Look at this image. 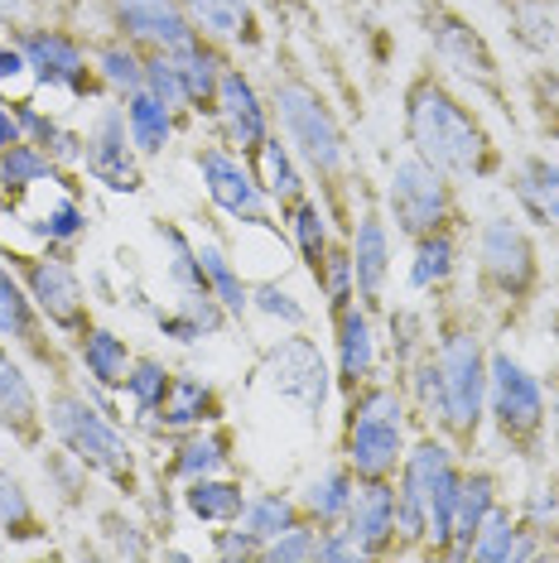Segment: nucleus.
<instances>
[{
	"label": "nucleus",
	"mask_w": 559,
	"mask_h": 563,
	"mask_svg": "<svg viewBox=\"0 0 559 563\" xmlns=\"http://www.w3.org/2000/svg\"><path fill=\"white\" fill-rule=\"evenodd\" d=\"M265 101H271L275 131L289 140V150L299 155L324 212L333 217V232L348 236L352 222H358V198L366 194V174L358 164V145H352L342 111L333 107L328 87L314 78L309 63L299 58V48L289 40L280 44V54L271 63Z\"/></svg>",
	"instance_id": "1"
},
{
	"label": "nucleus",
	"mask_w": 559,
	"mask_h": 563,
	"mask_svg": "<svg viewBox=\"0 0 559 563\" xmlns=\"http://www.w3.org/2000/svg\"><path fill=\"white\" fill-rule=\"evenodd\" d=\"M401 140L453 184H492L506 174V150L492 121L435 58H419L401 82Z\"/></svg>",
	"instance_id": "2"
},
{
	"label": "nucleus",
	"mask_w": 559,
	"mask_h": 563,
	"mask_svg": "<svg viewBox=\"0 0 559 563\" xmlns=\"http://www.w3.org/2000/svg\"><path fill=\"white\" fill-rule=\"evenodd\" d=\"M429 362H435V419L429 429L443 433L473 463L487 433V371H492V332L463 299V289H439L429 299Z\"/></svg>",
	"instance_id": "3"
},
{
	"label": "nucleus",
	"mask_w": 559,
	"mask_h": 563,
	"mask_svg": "<svg viewBox=\"0 0 559 563\" xmlns=\"http://www.w3.org/2000/svg\"><path fill=\"white\" fill-rule=\"evenodd\" d=\"M473 241V309L497 342L516 338L545 299V251L520 217H487Z\"/></svg>",
	"instance_id": "4"
},
{
	"label": "nucleus",
	"mask_w": 559,
	"mask_h": 563,
	"mask_svg": "<svg viewBox=\"0 0 559 563\" xmlns=\"http://www.w3.org/2000/svg\"><path fill=\"white\" fill-rule=\"evenodd\" d=\"M44 409H48V439L63 443L78 463L92 467V477L117 501H131V506L145 501V492H150L145 457H140L131 433L121 429L111 395H97L83 380H58V386H48Z\"/></svg>",
	"instance_id": "5"
},
{
	"label": "nucleus",
	"mask_w": 559,
	"mask_h": 563,
	"mask_svg": "<svg viewBox=\"0 0 559 563\" xmlns=\"http://www.w3.org/2000/svg\"><path fill=\"white\" fill-rule=\"evenodd\" d=\"M468 457L443 433L419 429L405 463L396 472V520H401V549L405 559H443L449 563V534H453V501H459Z\"/></svg>",
	"instance_id": "6"
},
{
	"label": "nucleus",
	"mask_w": 559,
	"mask_h": 563,
	"mask_svg": "<svg viewBox=\"0 0 559 563\" xmlns=\"http://www.w3.org/2000/svg\"><path fill=\"white\" fill-rule=\"evenodd\" d=\"M410 15H415L419 40H425V54L435 58L468 97L492 107L512 131H520V101L512 87V68L502 63L497 44L487 40V30H482L463 5H453V0H410Z\"/></svg>",
	"instance_id": "7"
},
{
	"label": "nucleus",
	"mask_w": 559,
	"mask_h": 563,
	"mask_svg": "<svg viewBox=\"0 0 559 563\" xmlns=\"http://www.w3.org/2000/svg\"><path fill=\"white\" fill-rule=\"evenodd\" d=\"M410 439H415L410 409H405V395L391 376H376L362 390L342 395L333 457H342V463L358 472V482L396 477Z\"/></svg>",
	"instance_id": "8"
},
{
	"label": "nucleus",
	"mask_w": 559,
	"mask_h": 563,
	"mask_svg": "<svg viewBox=\"0 0 559 563\" xmlns=\"http://www.w3.org/2000/svg\"><path fill=\"white\" fill-rule=\"evenodd\" d=\"M487 433L497 439L502 453L526 472L550 463V405H545V380L497 338H492V371H487Z\"/></svg>",
	"instance_id": "9"
},
{
	"label": "nucleus",
	"mask_w": 559,
	"mask_h": 563,
	"mask_svg": "<svg viewBox=\"0 0 559 563\" xmlns=\"http://www.w3.org/2000/svg\"><path fill=\"white\" fill-rule=\"evenodd\" d=\"M381 208L386 222L405 246L435 232H473V212L463 202V184H453L443 169L425 164L419 155H405L391 164L386 188H381Z\"/></svg>",
	"instance_id": "10"
},
{
	"label": "nucleus",
	"mask_w": 559,
	"mask_h": 563,
	"mask_svg": "<svg viewBox=\"0 0 559 563\" xmlns=\"http://www.w3.org/2000/svg\"><path fill=\"white\" fill-rule=\"evenodd\" d=\"M251 376H256V386L275 405L295 409L304 424L319 429L328 395H333V362H328V352L304 328H289L275 342H265Z\"/></svg>",
	"instance_id": "11"
},
{
	"label": "nucleus",
	"mask_w": 559,
	"mask_h": 563,
	"mask_svg": "<svg viewBox=\"0 0 559 563\" xmlns=\"http://www.w3.org/2000/svg\"><path fill=\"white\" fill-rule=\"evenodd\" d=\"M20 44L24 63H30V78L48 87V92H63L73 101H107V87H101L97 58H92V34L83 30L78 20H34L10 30Z\"/></svg>",
	"instance_id": "12"
},
{
	"label": "nucleus",
	"mask_w": 559,
	"mask_h": 563,
	"mask_svg": "<svg viewBox=\"0 0 559 563\" xmlns=\"http://www.w3.org/2000/svg\"><path fill=\"white\" fill-rule=\"evenodd\" d=\"M0 255L10 261V271L24 279V289L34 294V303L44 309V318L54 323V332L68 347H78L87 332L97 328V309H92V289L78 271L73 255H54V251H20V246H0Z\"/></svg>",
	"instance_id": "13"
},
{
	"label": "nucleus",
	"mask_w": 559,
	"mask_h": 563,
	"mask_svg": "<svg viewBox=\"0 0 559 563\" xmlns=\"http://www.w3.org/2000/svg\"><path fill=\"white\" fill-rule=\"evenodd\" d=\"M0 342H10L34 376H44L48 386L58 380H78V356L54 332L44 309L34 303V294L24 289V279L10 271V261L0 255Z\"/></svg>",
	"instance_id": "14"
},
{
	"label": "nucleus",
	"mask_w": 559,
	"mask_h": 563,
	"mask_svg": "<svg viewBox=\"0 0 559 563\" xmlns=\"http://www.w3.org/2000/svg\"><path fill=\"white\" fill-rule=\"evenodd\" d=\"M194 169H198L202 198L212 202V212H222L227 222H237V227H256V232H275L280 241H285L271 194L261 188L256 169H251V164L241 159L237 150H227L218 135H208L202 145H194Z\"/></svg>",
	"instance_id": "15"
},
{
	"label": "nucleus",
	"mask_w": 559,
	"mask_h": 563,
	"mask_svg": "<svg viewBox=\"0 0 559 563\" xmlns=\"http://www.w3.org/2000/svg\"><path fill=\"white\" fill-rule=\"evenodd\" d=\"M83 178L101 184L107 194H121V198H135L145 194L150 174H145V155L131 145V131H125V117H121V101H97V117L92 125L83 131Z\"/></svg>",
	"instance_id": "16"
},
{
	"label": "nucleus",
	"mask_w": 559,
	"mask_h": 563,
	"mask_svg": "<svg viewBox=\"0 0 559 563\" xmlns=\"http://www.w3.org/2000/svg\"><path fill=\"white\" fill-rule=\"evenodd\" d=\"M208 125H212V135H218L227 150H237L246 164H256L265 140L275 135V117H271V101H265V87L241 68V58L227 63L222 87H218V111H212Z\"/></svg>",
	"instance_id": "17"
},
{
	"label": "nucleus",
	"mask_w": 559,
	"mask_h": 563,
	"mask_svg": "<svg viewBox=\"0 0 559 563\" xmlns=\"http://www.w3.org/2000/svg\"><path fill=\"white\" fill-rule=\"evenodd\" d=\"M348 251H352V275H358V303H366L381 318L391 303V275H396V236H391L386 208L372 194V184L358 198V222L348 232Z\"/></svg>",
	"instance_id": "18"
},
{
	"label": "nucleus",
	"mask_w": 559,
	"mask_h": 563,
	"mask_svg": "<svg viewBox=\"0 0 559 563\" xmlns=\"http://www.w3.org/2000/svg\"><path fill=\"white\" fill-rule=\"evenodd\" d=\"M328 328H333V395L362 390L366 380L386 376V362H381V318L366 309V303H342V309L328 313Z\"/></svg>",
	"instance_id": "19"
},
{
	"label": "nucleus",
	"mask_w": 559,
	"mask_h": 563,
	"mask_svg": "<svg viewBox=\"0 0 559 563\" xmlns=\"http://www.w3.org/2000/svg\"><path fill=\"white\" fill-rule=\"evenodd\" d=\"M97 5L107 30L135 44L140 54H179V48L202 40L174 0H97Z\"/></svg>",
	"instance_id": "20"
},
{
	"label": "nucleus",
	"mask_w": 559,
	"mask_h": 563,
	"mask_svg": "<svg viewBox=\"0 0 559 563\" xmlns=\"http://www.w3.org/2000/svg\"><path fill=\"white\" fill-rule=\"evenodd\" d=\"M212 472H237V429L227 419L174 433V439H160V463L150 472V482L179 492L184 482L212 477Z\"/></svg>",
	"instance_id": "21"
},
{
	"label": "nucleus",
	"mask_w": 559,
	"mask_h": 563,
	"mask_svg": "<svg viewBox=\"0 0 559 563\" xmlns=\"http://www.w3.org/2000/svg\"><path fill=\"white\" fill-rule=\"evenodd\" d=\"M0 439H10V448H20L30 457L48 443L44 395L34 386L30 362L10 342H0Z\"/></svg>",
	"instance_id": "22"
},
{
	"label": "nucleus",
	"mask_w": 559,
	"mask_h": 563,
	"mask_svg": "<svg viewBox=\"0 0 559 563\" xmlns=\"http://www.w3.org/2000/svg\"><path fill=\"white\" fill-rule=\"evenodd\" d=\"M48 198L40 212L24 208V232L34 236V246L40 251H54V255H73L78 261V251L87 246V236H92V208H87V194H83V174H68L63 184H48L40 188Z\"/></svg>",
	"instance_id": "23"
},
{
	"label": "nucleus",
	"mask_w": 559,
	"mask_h": 563,
	"mask_svg": "<svg viewBox=\"0 0 559 563\" xmlns=\"http://www.w3.org/2000/svg\"><path fill=\"white\" fill-rule=\"evenodd\" d=\"M506 188L520 212V222L540 236H559V155L555 150H526L506 159Z\"/></svg>",
	"instance_id": "24"
},
{
	"label": "nucleus",
	"mask_w": 559,
	"mask_h": 563,
	"mask_svg": "<svg viewBox=\"0 0 559 563\" xmlns=\"http://www.w3.org/2000/svg\"><path fill=\"white\" fill-rule=\"evenodd\" d=\"M188 15L198 34H208L212 44L232 48V54H261L271 44V24L256 0H174Z\"/></svg>",
	"instance_id": "25"
},
{
	"label": "nucleus",
	"mask_w": 559,
	"mask_h": 563,
	"mask_svg": "<svg viewBox=\"0 0 559 563\" xmlns=\"http://www.w3.org/2000/svg\"><path fill=\"white\" fill-rule=\"evenodd\" d=\"M352 540L362 544V559H405L401 549V520H396V477L386 482H358L348 506Z\"/></svg>",
	"instance_id": "26"
},
{
	"label": "nucleus",
	"mask_w": 559,
	"mask_h": 563,
	"mask_svg": "<svg viewBox=\"0 0 559 563\" xmlns=\"http://www.w3.org/2000/svg\"><path fill=\"white\" fill-rule=\"evenodd\" d=\"M227 419V395L212 386L208 376H198V371H179L174 376L169 395H164L160 415L150 419L145 439H174V433H188V429H202V424H218Z\"/></svg>",
	"instance_id": "27"
},
{
	"label": "nucleus",
	"mask_w": 559,
	"mask_h": 563,
	"mask_svg": "<svg viewBox=\"0 0 559 563\" xmlns=\"http://www.w3.org/2000/svg\"><path fill=\"white\" fill-rule=\"evenodd\" d=\"M506 501V486L502 472L487 463H468L463 467V486H459V501H453V534H449V563H468V544L482 530V520L492 516Z\"/></svg>",
	"instance_id": "28"
},
{
	"label": "nucleus",
	"mask_w": 559,
	"mask_h": 563,
	"mask_svg": "<svg viewBox=\"0 0 559 563\" xmlns=\"http://www.w3.org/2000/svg\"><path fill=\"white\" fill-rule=\"evenodd\" d=\"M280 232H285V246L295 251V261L304 265V275L319 285L328 251H333V241H338L333 217L324 212L319 194H304V198L289 202V208H280Z\"/></svg>",
	"instance_id": "29"
},
{
	"label": "nucleus",
	"mask_w": 559,
	"mask_h": 563,
	"mask_svg": "<svg viewBox=\"0 0 559 563\" xmlns=\"http://www.w3.org/2000/svg\"><path fill=\"white\" fill-rule=\"evenodd\" d=\"M473 232H435L410 241V265H405V285H410L419 299H435L439 289L459 285L463 271V246Z\"/></svg>",
	"instance_id": "30"
},
{
	"label": "nucleus",
	"mask_w": 559,
	"mask_h": 563,
	"mask_svg": "<svg viewBox=\"0 0 559 563\" xmlns=\"http://www.w3.org/2000/svg\"><path fill=\"white\" fill-rule=\"evenodd\" d=\"M512 40L526 58L555 63L559 54V0H492Z\"/></svg>",
	"instance_id": "31"
},
{
	"label": "nucleus",
	"mask_w": 559,
	"mask_h": 563,
	"mask_svg": "<svg viewBox=\"0 0 559 563\" xmlns=\"http://www.w3.org/2000/svg\"><path fill=\"white\" fill-rule=\"evenodd\" d=\"M174 63H179V78H184V92H188V117L194 121H212V111H218V87H222V73L227 63H232L237 54L222 44H212L208 34L202 40H194L188 48H179V54H169Z\"/></svg>",
	"instance_id": "32"
},
{
	"label": "nucleus",
	"mask_w": 559,
	"mask_h": 563,
	"mask_svg": "<svg viewBox=\"0 0 559 563\" xmlns=\"http://www.w3.org/2000/svg\"><path fill=\"white\" fill-rule=\"evenodd\" d=\"M97 554L101 559H160V534L145 510L131 501L97 506Z\"/></svg>",
	"instance_id": "33"
},
{
	"label": "nucleus",
	"mask_w": 559,
	"mask_h": 563,
	"mask_svg": "<svg viewBox=\"0 0 559 563\" xmlns=\"http://www.w3.org/2000/svg\"><path fill=\"white\" fill-rule=\"evenodd\" d=\"M73 356H78V380L83 386H92L97 395H111V400H117L125 371H131V362H135L131 342H125L117 328H107V323H97L92 332H87L78 347H73Z\"/></svg>",
	"instance_id": "34"
},
{
	"label": "nucleus",
	"mask_w": 559,
	"mask_h": 563,
	"mask_svg": "<svg viewBox=\"0 0 559 563\" xmlns=\"http://www.w3.org/2000/svg\"><path fill=\"white\" fill-rule=\"evenodd\" d=\"M246 477H237V472H212V477H194L179 486V510L188 520L208 525V530H218V525H232L241 520V506H246Z\"/></svg>",
	"instance_id": "35"
},
{
	"label": "nucleus",
	"mask_w": 559,
	"mask_h": 563,
	"mask_svg": "<svg viewBox=\"0 0 559 563\" xmlns=\"http://www.w3.org/2000/svg\"><path fill=\"white\" fill-rule=\"evenodd\" d=\"M40 472H44V486H48V501H54L63 516H83V510H92L97 506V477H92V467L78 463V457L68 453L63 443L48 439L40 453Z\"/></svg>",
	"instance_id": "36"
},
{
	"label": "nucleus",
	"mask_w": 559,
	"mask_h": 563,
	"mask_svg": "<svg viewBox=\"0 0 559 563\" xmlns=\"http://www.w3.org/2000/svg\"><path fill=\"white\" fill-rule=\"evenodd\" d=\"M352 492H358V472L342 463V457H328V463L295 492V501H299L304 516L319 525V530H333V525L348 520Z\"/></svg>",
	"instance_id": "37"
},
{
	"label": "nucleus",
	"mask_w": 559,
	"mask_h": 563,
	"mask_svg": "<svg viewBox=\"0 0 559 563\" xmlns=\"http://www.w3.org/2000/svg\"><path fill=\"white\" fill-rule=\"evenodd\" d=\"M155 328L179 347H198V342L232 328V318L212 294H174L169 309H155Z\"/></svg>",
	"instance_id": "38"
},
{
	"label": "nucleus",
	"mask_w": 559,
	"mask_h": 563,
	"mask_svg": "<svg viewBox=\"0 0 559 563\" xmlns=\"http://www.w3.org/2000/svg\"><path fill=\"white\" fill-rule=\"evenodd\" d=\"M0 540L6 544H44L48 516L34 501V492L10 463H0Z\"/></svg>",
	"instance_id": "39"
},
{
	"label": "nucleus",
	"mask_w": 559,
	"mask_h": 563,
	"mask_svg": "<svg viewBox=\"0 0 559 563\" xmlns=\"http://www.w3.org/2000/svg\"><path fill=\"white\" fill-rule=\"evenodd\" d=\"M121 117H125V131H131V145L140 150V155H145V164L164 159V150H169L174 135L184 131V121L174 117V111L164 107L160 97H150L145 87L121 101Z\"/></svg>",
	"instance_id": "40"
},
{
	"label": "nucleus",
	"mask_w": 559,
	"mask_h": 563,
	"mask_svg": "<svg viewBox=\"0 0 559 563\" xmlns=\"http://www.w3.org/2000/svg\"><path fill=\"white\" fill-rule=\"evenodd\" d=\"M0 174H6V188H10V208H24L40 188L48 184H63L68 174H83V169H63L58 159H48L40 145H30V140H20V145L0 150Z\"/></svg>",
	"instance_id": "41"
},
{
	"label": "nucleus",
	"mask_w": 559,
	"mask_h": 563,
	"mask_svg": "<svg viewBox=\"0 0 559 563\" xmlns=\"http://www.w3.org/2000/svg\"><path fill=\"white\" fill-rule=\"evenodd\" d=\"M160 251H164V279H169L174 294H212L208 275H202V255H198V236H188L174 217H155L150 222Z\"/></svg>",
	"instance_id": "42"
},
{
	"label": "nucleus",
	"mask_w": 559,
	"mask_h": 563,
	"mask_svg": "<svg viewBox=\"0 0 559 563\" xmlns=\"http://www.w3.org/2000/svg\"><path fill=\"white\" fill-rule=\"evenodd\" d=\"M174 376H179V371H174L169 362H160V356H135L131 362V371H125V380H121V405L131 409V424L145 433L150 429V419L160 415V405H164V395H169V386H174Z\"/></svg>",
	"instance_id": "43"
},
{
	"label": "nucleus",
	"mask_w": 559,
	"mask_h": 563,
	"mask_svg": "<svg viewBox=\"0 0 559 563\" xmlns=\"http://www.w3.org/2000/svg\"><path fill=\"white\" fill-rule=\"evenodd\" d=\"M256 169V178H261V188L271 194V202H275V217H280V208H289L295 198H304V194H314V184H309V174H304V164H299V155L289 150V140L285 135H271L265 140V150H261V159L251 164Z\"/></svg>",
	"instance_id": "44"
},
{
	"label": "nucleus",
	"mask_w": 559,
	"mask_h": 563,
	"mask_svg": "<svg viewBox=\"0 0 559 563\" xmlns=\"http://www.w3.org/2000/svg\"><path fill=\"white\" fill-rule=\"evenodd\" d=\"M198 255H202V275H208L212 299H218L222 309H227V318H232V328H241V323L251 318V279L237 271L232 251H227L222 241L202 236V241H198Z\"/></svg>",
	"instance_id": "45"
},
{
	"label": "nucleus",
	"mask_w": 559,
	"mask_h": 563,
	"mask_svg": "<svg viewBox=\"0 0 559 563\" xmlns=\"http://www.w3.org/2000/svg\"><path fill=\"white\" fill-rule=\"evenodd\" d=\"M20 121H24V140L40 145L48 159H58L63 169H78L83 164V131H73L63 117H54L48 107H40L34 97H15Z\"/></svg>",
	"instance_id": "46"
},
{
	"label": "nucleus",
	"mask_w": 559,
	"mask_h": 563,
	"mask_svg": "<svg viewBox=\"0 0 559 563\" xmlns=\"http://www.w3.org/2000/svg\"><path fill=\"white\" fill-rule=\"evenodd\" d=\"M92 58H97L101 87H107L111 101H125L131 92L145 87V54H140L135 44H125L121 34H111V30L92 34Z\"/></svg>",
	"instance_id": "47"
},
{
	"label": "nucleus",
	"mask_w": 559,
	"mask_h": 563,
	"mask_svg": "<svg viewBox=\"0 0 559 563\" xmlns=\"http://www.w3.org/2000/svg\"><path fill=\"white\" fill-rule=\"evenodd\" d=\"M520 111L530 117L536 125V135L545 145H559V68L555 63H536V68H526V78H520Z\"/></svg>",
	"instance_id": "48"
},
{
	"label": "nucleus",
	"mask_w": 559,
	"mask_h": 563,
	"mask_svg": "<svg viewBox=\"0 0 559 563\" xmlns=\"http://www.w3.org/2000/svg\"><path fill=\"white\" fill-rule=\"evenodd\" d=\"M516 540H520L516 501H502L487 520H482V530L473 534L468 559H473V563H516Z\"/></svg>",
	"instance_id": "49"
},
{
	"label": "nucleus",
	"mask_w": 559,
	"mask_h": 563,
	"mask_svg": "<svg viewBox=\"0 0 559 563\" xmlns=\"http://www.w3.org/2000/svg\"><path fill=\"white\" fill-rule=\"evenodd\" d=\"M304 516L299 501L289 492H251L246 506H241V525H246L251 534H256L261 544H271L285 525H295Z\"/></svg>",
	"instance_id": "50"
},
{
	"label": "nucleus",
	"mask_w": 559,
	"mask_h": 563,
	"mask_svg": "<svg viewBox=\"0 0 559 563\" xmlns=\"http://www.w3.org/2000/svg\"><path fill=\"white\" fill-rule=\"evenodd\" d=\"M319 544H324V530L309 516H299L261 549V563H319Z\"/></svg>",
	"instance_id": "51"
},
{
	"label": "nucleus",
	"mask_w": 559,
	"mask_h": 563,
	"mask_svg": "<svg viewBox=\"0 0 559 563\" xmlns=\"http://www.w3.org/2000/svg\"><path fill=\"white\" fill-rule=\"evenodd\" d=\"M251 313L271 318V323H285V328H304V323H309L304 303L285 285H280V279H261V285H251Z\"/></svg>",
	"instance_id": "52"
},
{
	"label": "nucleus",
	"mask_w": 559,
	"mask_h": 563,
	"mask_svg": "<svg viewBox=\"0 0 559 563\" xmlns=\"http://www.w3.org/2000/svg\"><path fill=\"white\" fill-rule=\"evenodd\" d=\"M34 20H78V0H0V30H20Z\"/></svg>",
	"instance_id": "53"
},
{
	"label": "nucleus",
	"mask_w": 559,
	"mask_h": 563,
	"mask_svg": "<svg viewBox=\"0 0 559 563\" xmlns=\"http://www.w3.org/2000/svg\"><path fill=\"white\" fill-rule=\"evenodd\" d=\"M208 549H212V559H227V563H261V549L265 544L241 520H232V525H218V530H208Z\"/></svg>",
	"instance_id": "54"
},
{
	"label": "nucleus",
	"mask_w": 559,
	"mask_h": 563,
	"mask_svg": "<svg viewBox=\"0 0 559 563\" xmlns=\"http://www.w3.org/2000/svg\"><path fill=\"white\" fill-rule=\"evenodd\" d=\"M555 332H559V313L550 318ZM545 405H550V453H555V472H559V338H555V362L545 371Z\"/></svg>",
	"instance_id": "55"
},
{
	"label": "nucleus",
	"mask_w": 559,
	"mask_h": 563,
	"mask_svg": "<svg viewBox=\"0 0 559 563\" xmlns=\"http://www.w3.org/2000/svg\"><path fill=\"white\" fill-rule=\"evenodd\" d=\"M20 78H30V63H24L20 44H15V34L0 30V87L20 82Z\"/></svg>",
	"instance_id": "56"
},
{
	"label": "nucleus",
	"mask_w": 559,
	"mask_h": 563,
	"mask_svg": "<svg viewBox=\"0 0 559 563\" xmlns=\"http://www.w3.org/2000/svg\"><path fill=\"white\" fill-rule=\"evenodd\" d=\"M24 140V121H20V107H15V92L0 87V150L20 145Z\"/></svg>",
	"instance_id": "57"
},
{
	"label": "nucleus",
	"mask_w": 559,
	"mask_h": 563,
	"mask_svg": "<svg viewBox=\"0 0 559 563\" xmlns=\"http://www.w3.org/2000/svg\"><path fill=\"white\" fill-rule=\"evenodd\" d=\"M15 208H10V188H6V174H0V222H10Z\"/></svg>",
	"instance_id": "58"
},
{
	"label": "nucleus",
	"mask_w": 559,
	"mask_h": 563,
	"mask_svg": "<svg viewBox=\"0 0 559 563\" xmlns=\"http://www.w3.org/2000/svg\"><path fill=\"white\" fill-rule=\"evenodd\" d=\"M555 289H559V236H555Z\"/></svg>",
	"instance_id": "59"
}]
</instances>
